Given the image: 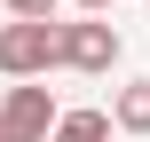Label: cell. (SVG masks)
<instances>
[{
	"label": "cell",
	"instance_id": "obj_4",
	"mask_svg": "<svg viewBox=\"0 0 150 142\" xmlns=\"http://www.w3.org/2000/svg\"><path fill=\"white\" fill-rule=\"evenodd\" d=\"M111 119H119V134H150V79H127L111 95Z\"/></svg>",
	"mask_w": 150,
	"mask_h": 142
},
{
	"label": "cell",
	"instance_id": "obj_9",
	"mask_svg": "<svg viewBox=\"0 0 150 142\" xmlns=\"http://www.w3.org/2000/svg\"><path fill=\"white\" fill-rule=\"evenodd\" d=\"M0 8H8V0H0Z\"/></svg>",
	"mask_w": 150,
	"mask_h": 142
},
{
	"label": "cell",
	"instance_id": "obj_8",
	"mask_svg": "<svg viewBox=\"0 0 150 142\" xmlns=\"http://www.w3.org/2000/svg\"><path fill=\"white\" fill-rule=\"evenodd\" d=\"M0 142H8V119H0Z\"/></svg>",
	"mask_w": 150,
	"mask_h": 142
},
{
	"label": "cell",
	"instance_id": "obj_5",
	"mask_svg": "<svg viewBox=\"0 0 150 142\" xmlns=\"http://www.w3.org/2000/svg\"><path fill=\"white\" fill-rule=\"evenodd\" d=\"M111 126H119L111 111H63V119H55V134H47V142H111Z\"/></svg>",
	"mask_w": 150,
	"mask_h": 142
},
{
	"label": "cell",
	"instance_id": "obj_2",
	"mask_svg": "<svg viewBox=\"0 0 150 142\" xmlns=\"http://www.w3.org/2000/svg\"><path fill=\"white\" fill-rule=\"evenodd\" d=\"M55 32H63V71H111L119 47H127L111 16H79V24H55Z\"/></svg>",
	"mask_w": 150,
	"mask_h": 142
},
{
	"label": "cell",
	"instance_id": "obj_6",
	"mask_svg": "<svg viewBox=\"0 0 150 142\" xmlns=\"http://www.w3.org/2000/svg\"><path fill=\"white\" fill-rule=\"evenodd\" d=\"M8 16H55V0H8Z\"/></svg>",
	"mask_w": 150,
	"mask_h": 142
},
{
	"label": "cell",
	"instance_id": "obj_1",
	"mask_svg": "<svg viewBox=\"0 0 150 142\" xmlns=\"http://www.w3.org/2000/svg\"><path fill=\"white\" fill-rule=\"evenodd\" d=\"M63 71V32L55 16H16L0 24V79H47Z\"/></svg>",
	"mask_w": 150,
	"mask_h": 142
},
{
	"label": "cell",
	"instance_id": "obj_7",
	"mask_svg": "<svg viewBox=\"0 0 150 142\" xmlns=\"http://www.w3.org/2000/svg\"><path fill=\"white\" fill-rule=\"evenodd\" d=\"M79 16H111V0H79Z\"/></svg>",
	"mask_w": 150,
	"mask_h": 142
},
{
	"label": "cell",
	"instance_id": "obj_3",
	"mask_svg": "<svg viewBox=\"0 0 150 142\" xmlns=\"http://www.w3.org/2000/svg\"><path fill=\"white\" fill-rule=\"evenodd\" d=\"M0 119H8V142H47L63 111H55V95H47L40 79H16L8 103H0Z\"/></svg>",
	"mask_w": 150,
	"mask_h": 142
}]
</instances>
